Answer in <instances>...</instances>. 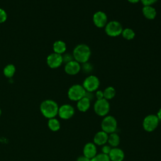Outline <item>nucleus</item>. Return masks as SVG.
Returning <instances> with one entry per match:
<instances>
[{"label":"nucleus","mask_w":161,"mask_h":161,"mask_svg":"<svg viewBox=\"0 0 161 161\" xmlns=\"http://www.w3.org/2000/svg\"><path fill=\"white\" fill-rule=\"evenodd\" d=\"M91 55V51L90 47L84 43H80L75 46L72 52L74 60L80 64L87 62L90 58Z\"/></svg>","instance_id":"f257e3e1"},{"label":"nucleus","mask_w":161,"mask_h":161,"mask_svg":"<svg viewBox=\"0 0 161 161\" xmlns=\"http://www.w3.org/2000/svg\"><path fill=\"white\" fill-rule=\"evenodd\" d=\"M58 106L57 103L51 99L43 101L40 104V111L45 118L50 119L55 118L58 114Z\"/></svg>","instance_id":"f03ea898"},{"label":"nucleus","mask_w":161,"mask_h":161,"mask_svg":"<svg viewBox=\"0 0 161 161\" xmlns=\"http://www.w3.org/2000/svg\"><path fill=\"white\" fill-rule=\"evenodd\" d=\"M86 91L80 84H74L70 86L67 92V96L69 99L74 101H77L86 96Z\"/></svg>","instance_id":"7ed1b4c3"},{"label":"nucleus","mask_w":161,"mask_h":161,"mask_svg":"<svg viewBox=\"0 0 161 161\" xmlns=\"http://www.w3.org/2000/svg\"><path fill=\"white\" fill-rule=\"evenodd\" d=\"M101 129L108 134L116 131L117 129V121L111 115H106L104 117L101 124Z\"/></svg>","instance_id":"20e7f679"},{"label":"nucleus","mask_w":161,"mask_h":161,"mask_svg":"<svg viewBox=\"0 0 161 161\" xmlns=\"http://www.w3.org/2000/svg\"><path fill=\"white\" fill-rule=\"evenodd\" d=\"M123 29L121 24L116 20L108 21L104 27L106 34L111 37H115L120 35Z\"/></svg>","instance_id":"39448f33"},{"label":"nucleus","mask_w":161,"mask_h":161,"mask_svg":"<svg viewBox=\"0 0 161 161\" xmlns=\"http://www.w3.org/2000/svg\"><path fill=\"white\" fill-rule=\"evenodd\" d=\"M82 85L86 92H93L98 89L100 85V81L97 76L94 75H89L85 78Z\"/></svg>","instance_id":"423d86ee"},{"label":"nucleus","mask_w":161,"mask_h":161,"mask_svg":"<svg viewBox=\"0 0 161 161\" xmlns=\"http://www.w3.org/2000/svg\"><path fill=\"white\" fill-rule=\"evenodd\" d=\"M110 109V104L109 101L103 98L96 100L94 104V110L96 114L99 116L104 117L106 116Z\"/></svg>","instance_id":"0eeeda50"},{"label":"nucleus","mask_w":161,"mask_h":161,"mask_svg":"<svg viewBox=\"0 0 161 161\" xmlns=\"http://www.w3.org/2000/svg\"><path fill=\"white\" fill-rule=\"evenodd\" d=\"M159 119L156 114H148L145 117L143 121V128L148 132L154 131L158 125Z\"/></svg>","instance_id":"6e6552de"},{"label":"nucleus","mask_w":161,"mask_h":161,"mask_svg":"<svg viewBox=\"0 0 161 161\" xmlns=\"http://www.w3.org/2000/svg\"><path fill=\"white\" fill-rule=\"evenodd\" d=\"M92 21L94 25L99 28H104L108 23L107 14L102 11H97L92 16Z\"/></svg>","instance_id":"1a4fd4ad"},{"label":"nucleus","mask_w":161,"mask_h":161,"mask_svg":"<svg viewBox=\"0 0 161 161\" xmlns=\"http://www.w3.org/2000/svg\"><path fill=\"white\" fill-rule=\"evenodd\" d=\"M63 63L62 55L56 53H52L47 57V65L51 69H57Z\"/></svg>","instance_id":"9d476101"},{"label":"nucleus","mask_w":161,"mask_h":161,"mask_svg":"<svg viewBox=\"0 0 161 161\" xmlns=\"http://www.w3.org/2000/svg\"><path fill=\"white\" fill-rule=\"evenodd\" d=\"M75 113L74 108L69 104H65L58 108V114L63 119H68L72 118Z\"/></svg>","instance_id":"9b49d317"},{"label":"nucleus","mask_w":161,"mask_h":161,"mask_svg":"<svg viewBox=\"0 0 161 161\" xmlns=\"http://www.w3.org/2000/svg\"><path fill=\"white\" fill-rule=\"evenodd\" d=\"M81 65L75 60H72L65 64L64 70L65 73L70 75H75L80 71Z\"/></svg>","instance_id":"f8f14e48"},{"label":"nucleus","mask_w":161,"mask_h":161,"mask_svg":"<svg viewBox=\"0 0 161 161\" xmlns=\"http://www.w3.org/2000/svg\"><path fill=\"white\" fill-rule=\"evenodd\" d=\"M97 155V148L94 143L89 142L87 143L83 148V155L89 158V159L92 158Z\"/></svg>","instance_id":"ddd939ff"},{"label":"nucleus","mask_w":161,"mask_h":161,"mask_svg":"<svg viewBox=\"0 0 161 161\" xmlns=\"http://www.w3.org/2000/svg\"><path fill=\"white\" fill-rule=\"evenodd\" d=\"M108 156L111 161H123L125 158V153L121 148L113 147L111 148Z\"/></svg>","instance_id":"4468645a"},{"label":"nucleus","mask_w":161,"mask_h":161,"mask_svg":"<svg viewBox=\"0 0 161 161\" xmlns=\"http://www.w3.org/2000/svg\"><path fill=\"white\" fill-rule=\"evenodd\" d=\"M108 134L104 131H99L97 132L93 138L94 143L96 145H104L108 142Z\"/></svg>","instance_id":"2eb2a0df"},{"label":"nucleus","mask_w":161,"mask_h":161,"mask_svg":"<svg viewBox=\"0 0 161 161\" xmlns=\"http://www.w3.org/2000/svg\"><path fill=\"white\" fill-rule=\"evenodd\" d=\"M142 11L144 17L149 20L154 19L157 16V11L152 6H143Z\"/></svg>","instance_id":"dca6fc26"},{"label":"nucleus","mask_w":161,"mask_h":161,"mask_svg":"<svg viewBox=\"0 0 161 161\" xmlns=\"http://www.w3.org/2000/svg\"><path fill=\"white\" fill-rule=\"evenodd\" d=\"M91 106V99L87 97L84 96L77 103V108L79 111L80 112H86L87 111Z\"/></svg>","instance_id":"f3484780"},{"label":"nucleus","mask_w":161,"mask_h":161,"mask_svg":"<svg viewBox=\"0 0 161 161\" xmlns=\"http://www.w3.org/2000/svg\"><path fill=\"white\" fill-rule=\"evenodd\" d=\"M67 50L66 43L62 40H57L53 44V50L54 53L62 55Z\"/></svg>","instance_id":"a211bd4d"},{"label":"nucleus","mask_w":161,"mask_h":161,"mask_svg":"<svg viewBox=\"0 0 161 161\" xmlns=\"http://www.w3.org/2000/svg\"><path fill=\"white\" fill-rule=\"evenodd\" d=\"M108 142L109 143V145H110L111 147H117L120 142V138L119 135L115 132L110 133L109 135H108Z\"/></svg>","instance_id":"6ab92c4d"},{"label":"nucleus","mask_w":161,"mask_h":161,"mask_svg":"<svg viewBox=\"0 0 161 161\" xmlns=\"http://www.w3.org/2000/svg\"><path fill=\"white\" fill-rule=\"evenodd\" d=\"M16 72V67L13 64H9L3 69V74L8 78H11L14 76Z\"/></svg>","instance_id":"aec40b11"},{"label":"nucleus","mask_w":161,"mask_h":161,"mask_svg":"<svg viewBox=\"0 0 161 161\" xmlns=\"http://www.w3.org/2000/svg\"><path fill=\"white\" fill-rule=\"evenodd\" d=\"M121 35H122L123 38L127 40H131L135 36V33L134 30L130 28H125L123 29Z\"/></svg>","instance_id":"412c9836"},{"label":"nucleus","mask_w":161,"mask_h":161,"mask_svg":"<svg viewBox=\"0 0 161 161\" xmlns=\"http://www.w3.org/2000/svg\"><path fill=\"white\" fill-rule=\"evenodd\" d=\"M104 98L108 101L113 99L116 95V90L113 86H108L103 91Z\"/></svg>","instance_id":"4be33fe9"},{"label":"nucleus","mask_w":161,"mask_h":161,"mask_svg":"<svg viewBox=\"0 0 161 161\" xmlns=\"http://www.w3.org/2000/svg\"><path fill=\"white\" fill-rule=\"evenodd\" d=\"M48 126L49 129L51 130L52 131H57L60 128V123L57 119L53 118L49 119L48 121Z\"/></svg>","instance_id":"5701e85b"},{"label":"nucleus","mask_w":161,"mask_h":161,"mask_svg":"<svg viewBox=\"0 0 161 161\" xmlns=\"http://www.w3.org/2000/svg\"><path fill=\"white\" fill-rule=\"evenodd\" d=\"M91 161H111L108 155L101 153L91 159Z\"/></svg>","instance_id":"b1692460"},{"label":"nucleus","mask_w":161,"mask_h":161,"mask_svg":"<svg viewBox=\"0 0 161 161\" xmlns=\"http://www.w3.org/2000/svg\"><path fill=\"white\" fill-rule=\"evenodd\" d=\"M8 18V14L6 11L2 8H0V23H4Z\"/></svg>","instance_id":"393cba45"},{"label":"nucleus","mask_w":161,"mask_h":161,"mask_svg":"<svg viewBox=\"0 0 161 161\" xmlns=\"http://www.w3.org/2000/svg\"><path fill=\"white\" fill-rule=\"evenodd\" d=\"M62 58H63V62H65V64L74 60L73 55L70 54V53H65L64 55H62Z\"/></svg>","instance_id":"a878e982"},{"label":"nucleus","mask_w":161,"mask_h":161,"mask_svg":"<svg viewBox=\"0 0 161 161\" xmlns=\"http://www.w3.org/2000/svg\"><path fill=\"white\" fill-rule=\"evenodd\" d=\"M82 68V69L87 72H90L92 69V67L91 66V65L90 64H89L88 62H86L82 64V66H81V69Z\"/></svg>","instance_id":"bb28decb"},{"label":"nucleus","mask_w":161,"mask_h":161,"mask_svg":"<svg viewBox=\"0 0 161 161\" xmlns=\"http://www.w3.org/2000/svg\"><path fill=\"white\" fill-rule=\"evenodd\" d=\"M158 0H140L143 6H152Z\"/></svg>","instance_id":"cd10ccee"},{"label":"nucleus","mask_w":161,"mask_h":161,"mask_svg":"<svg viewBox=\"0 0 161 161\" xmlns=\"http://www.w3.org/2000/svg\"><path fill=\"white\" fill-rule=\"evenodd\" d=\"M112 148H111V146L110 145H104L101 148V150H102V153H104V154H106V155H108L109 153L110 152Z\"/></svg>","instance_id":"c85d7f7f"},{"label":"nucleus","mask_w":161,"mask_h":161,"mask_svg":"<svg viewBox=\"0 0 161 161\" xmlns=\"http://www.w3.org/2000/svg\"><path fill=\"white\" fill-rule=\"evenodd\" d=\"M95 96L97 99V100L99 99H101L104 98V94H103V91L101 90H97L96 91V93H95Z\"/></svg>","instance_id":"c756f323"},{"label":"nucleus","mask_w":161,"mask_h":161,"mask_svg":"<svg viewBox=\"0 0 161 161\" xmlns=\"http://www.w3.org/2000/svg\"><path fill=\"white\" fill-rule=\"evenodd\" d=\"M76 161H91V159L86 157L84 155H81L77 158Z\"/></svg>","instance_id":"7c9ffc66"},{"label":"nucleus","mask_w":161,"mask_h":161,"mask_svg":"<svg viewBox=\"0 0 161 161\" xmlns=\"http://www.w3.org/2000/svg\"><path fill=\"white\" fill-rule=\"evenodd\" d=\"M159 119H161V108L159 109L158 111L157 112V114H156Z\"/></svg>","instance_id":"2f4dec72"},{"label":"nucleus","mask_w":161,"mask_h":161,"mask_svg":"<svg viewBox=\"0 0 161 161\" xmlns=\"http://www.w3.org/2000/svg\"><path fill=\"white\" fill-rule=\"evenodd\" d=\"M129 3H132V4H136L137 3H138L139 1H140V0H127Z\"/></svg>","instance_id":"473e14b6"},{"label":"nucleus","mask_w":161,"mask_h":161,"mask_svg":"<svg viewBox=\"0 0 161 161\" xmlns=\"http://www.w3.org/2000/svg\"><path fill=\"white\" fill-rule=\"evenodd\" d=\"M1 115V108H0V116Z\"/></svg>","instance_id":"72a5a7b5"}]
</instances>
